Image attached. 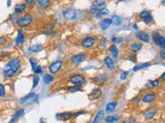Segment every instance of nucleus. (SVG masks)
<instances>
[{"instance_id":"nucleus-29","label":"nucleus","mask_w":165,"mask_h":123,"mask_svg":"<svg viewBox=\"0 0 165 123\" xmlns=\"http://www.w3.org/2000/svg\"><path fill=\"white\" fill-rule=\"evenodd\" d=\"M121 19H120L118 15H114L113 17H111V24H114L115 26H120L121 25Z\"/></svg>"},{"instance_id":"nucleus-5","label":"nucleus","mask_w":165,"mask_h":123,"mask_svg":"<svg viewBox=\"0 0 165 123\" xmlns=\"http://www.w3.org/2000/svg\"><path fill=\"white\" fill-rule=\"evenodd\" d=\"M105 8V2L104 0H95L93 4L91 5V13H97L99 10Z\"/></svg>"},{"instance_id":"nucleus-3","label":"nucleus","mask_w":165,"mask_h":123,"mask_svg":"<svg viewBox=\"0 0 165 123\" xmlns=\"http://www.w3.org/2000/svg\"><path fill=\"white\" fill-rule=\"evenodd\" d=\"M69 81L72 85H75V86H82L86 83V78L82 74H73L69 77Z\"/></svg>"},{"instance_id":"nucleus-14","label":"nucleus","mask_w":165,"mask_h":123,"mask_svg":"<svg viewBox=\"0 0 165 123\" xmlns=\"http://www.w3.org/2000/svg\"><path fill=\"white\" fill-rule=\"evenodd\" d=\"M24 42H25V35L23 34V31L21 30V29H19V30H18L17 39H16V44H17L18 46H21L24 44Z\"/></svg>"},{"instance_id":"nucleus-18","label":"nucleus","mask_w":165,"mask_h":123,"mask_svg":"<svg viewBox=\"0 0 165 123\" xmlns=\"http://www.w3.org/2000/svg\"><path fill=\"white\" fill-rule=\"evenodd\" d=\"M102 95V91L100 88H94L93 90L91 91V93H90L89 97L91 99H99L100 97H101Z\"/></svg>"},{"instance_id":"nucleus-49","label":"nucleus","mask_w":165,"mask_h":123,"mask_svg":"<svg viewBox=\"0 0 165 123\" xmlns=\"http://www.w3.org/2000/svg\"><path fill=\"white\" fill-rule=\"evenodd\" d=\"M160 56L162 60H165V48H162L160 51Z\"/></svg>"},{"instance_id":"nucleus-1","label":"nucleus","mask_w":165,"mask_h":123,"mask_svg":"<svg viewBox=\"0 0 165 123\" xmlns=\"http://www.w3.org/2000/svg\"><path fill=\"white\" fill-rule=\"evenodd\" d=\"M21 68V60L18 56H13L8 60V63L5 65L4 69H3V76L5 78H11L13 76L16 75L18 71Z\"/></svg>"},{"instance_id":"nucleus-30","label":"nucleus","mask_w":165,"mask_h":123,"mask_svg":"<svg viewBox=\"0 0 165 123\" xmlns=\"http://www.w3.org/2000/svg\"><path fill=\"white\" fill-rule=\"evenodd\" d=\"M159 37H160V34L158 32H153L152 33V39H153V42H154L156 45H158V42H159Z\"/></svg>"},{"instance_id":"nucleus-31","label":"nucleus","mask_w":165,"mask_h":123,"mask_svg":"<svg viewBox=\"0 0 165 123\" xmlns=\"http://www.w3.org/2000/svg\"><path fill=\"white\" fill-rule=\"evenodd\" d=\"M119 119V116H107L106 118L104 119V121L106 123H111V122H116Z\"/></svg>"},{"instance_id":"nucleus-25","label":"nucleus","mask_w":165,"mask_h":123,"mask_svg":"<svg viewBox=\"0 0 165 123\" xmlns=\"http://www.w3.org/2000/svg\"><path fill=\"white\" fill-rule=\"evenodd\" d=\"M109 51L111 52V54H113V58H117L118 56H119V49H118V47L116 46V44H111V46L109 47Z\"/></svg>"},{"instance_id":"nucleus-53","label":"nucleus","mask_w":165,"mask_h":123,"mask_svg":"<svg viewBox=\"0 0 165 123\" xmlns=\"http://www.w3.org/2000/svg\"><path fill=\"white\" fill-rule=\"evenodd\" d=\"M160 79H161V81H165V73H162V75H161Z\"/></svg>"},{"instance_id":"nucleus-26","label":"nucleus","mask_w":165,"mask_h":123,"mask_svg":"<svg viewBox=\"0 0 165 123\" xmlns=\"http://www.w3.org/2000/svg\"><path fill=\"white\" fill-rule=\"evenodd\" d=\"M54 79H55V77H54V75H53L52 73H49V74H46V75L44 76V82L46 83L47 85H49V84H51L53 81H54Z\"/></svg>"},{"instance_id":"nucleus-12","label":"nucleus","mask_w":165,"mask_h":123,"mask_svg":"<svg viewBox=\"0 0 165 123\" xmlns=\"http://www.w3.org/2000/svg\"><path fill=\"white\" fill-rule=\"evenodd\" d=\"M107 78L109 77H107L106 74H101V75L96 76V77L93 79V82L96 85H101V84H103L104 82L107 81Z\"/></svg>"},{"instance_id":"nucleus-15","label":"nucleus","mask_w":165,"mask_h":123,"mask_svg":"<svg viewBox=\"0 0 165 123\" xmlns=\"http://www.w3.org/2000/svg\"><path fill=\"white\" fill-rule=\"evenodd\" d=\"M42 29H44V34L49 35V36H50V35H52L53 33L56 31V27H55L53 24H50V23H49V24H47Z\"/></svg>"},{"instance_id":"nucleus-52","label":"nucleus","mask_w":165,"mask_h":123,"mask_svg":"<svg viewBox=\"0 0 165 123\" xmlns=\"http://www.w3.org/2000/svg\"><path fill=\"white\" fill-rule=\"evenodd\" d=\"M84 113H85V112H84V111H80V112H78V113H75V114H73V116H74V117H78V115L84 114Z\"/></svg>"},{"instance_id":"nucleus-24","label":"nucleus","mask_w":165,"mask_h":123,"mask_svg":"<svg viewBox=\"0 0 165 123\" xmlns=\"http://www.w3.org/2000/svg\"><path fill=\"white\" fill-rule=\"evenodd\" d=\"M42 49H44L42 44H34V45H31L30 47L28 48V50L30 52H39Z\"/></svg>"},{"instance_id":"nucleus-47","label":"nucleus","mask_w":165,"mask_h":123,"mask_svg":"<svg viewBox=\"0 0 165 123\" xmlns=\"http://www.w3.org/2000/svg\"><path fill=\"white\" fill-rule=\"evenodd\" d=\"M25 1H26V4L33 5V4H35V3H36L37 0H25Z\"/></svg>"},{"instance_id":"nucleus-16","label":"nucleus","mask_w":165,"mask_h":123,"mask_svg":"<svg viewBox=\"0 0 165 123\" xmlns=\"http://www.w3.org/2000/svg\"><path fill=\"white\" fill-rule=\"evenodd\" d=\"M36 2H37L38 7H40V8H42V9L49 8V7L51 6V4H52V1H51V0H37Z\"/></svg>"},{"instance_id":"nucleus-4","label":"nucleus","mask_w":165,"mask_h":123,"mask_svg":"<svg viewBox=\"0 0 165 123\" xmlns=\"http://www.w3.org/2000/svg\"><path fill=\"white\" fill-rule=\"evenodd\" d=\"M95 42H96L95 37H93V36H86L85 38L82 40L80 44H82V47L86 48V49H90V48L93 47V46L95 45Z\"/></svg>"},{"instance_id":"nucleus-37","label":"nucleus","mask_w":165,"mask_h":123,"mask_svg":"<svg viewBox=\"0 0 165 123\" xmlns=\"http://www.w3.org/2000/svg\"><path fill=\"white\" fill-rule=\"evenodd\" d=\"M67 90L69 91V92H76V91L80 90V88H78V86H75V85H73V86H68L67 87Z\"/></svg>"},{"instance_id":"nucleus-21","label":"nucleus","mask_w":165,"mask_h":123,"mask_svg":"<svg viewBox=\"0 0 165 123\" xmlns=\"http://www.w3.org/2000/svg\"><path fill=\"white\" fill-rule=\"evenodd\" d=\"M26 8H27V4H25V3H18L15 6V13H17V15L23 13L26 10Z\"/></svg>"},{"instance_id":"nucleus-22","label":"nucleus","mask_w":165,"mask_h":123,"mask_svg":"<svg viewBox=\"0 0 165 123\" xmlns=\"http://www.w3.org/2000/svg\"><path fill=\"white\" fill-rule=\"evenodd\" d=\"M117 106H118V103H117V101H111V103H109V104L106 105V108H105V112H107V113H113L114 111L116 110Z\"/></svg>"},{"instance_id":"nucleus-6","label":"nucleus","mask_w":165,"mask_h":123,"mask_svg":"<svg viewBox=\"0 0 165 123\" xmlns=\"http://www.w3.org/2000/svg\"><path fill=\"white\" fill-rule=\"evenodd\" d=\"M86 56H87V54H84V52L74 54V56H71V58H70V62H71L72 65H75V66L80 65V64H82V62L86 60Z\"/></svg>"},{"instance_id":"nucleus-38","label":"nucleus","mask_w":165,"mask_h":123,"mask_svg":"<svg viewBox=\"0 0 165 123\" xmlns=\"http://www.w3.org/2000/svg\"><path fill=\"white\" fill-rule=\"evenodd\" d=\"M105 43H106V38L105 37H102L101 40L99 41V45L101 48H104L105 47Z\"/></svg>"},{"instance_id":"nucleus-33","label":"nucleus","mask_w":165,"mask_h":123,"mask_svg":"<svg viewBox=\"0 0 165 123\" xmlns=\"http://www.w3.org/2000/svg\"><path fill=\"white\" fill-rule=\"evenodd\" d=\"M109 13V10L107 9H105V8H103V9H101V10H99L98 11L97 13H95V15H96V17H101L102 15H107Z\"/></svg>"},{"instance_id":"nucleus-27","label":"nucleus","mask_w":165,"mask_h":123,"mask_svg":"<svg viewBox=\"0 0 165 123\" xmlns=\"http://www.w3.org/2000/svg\"><path fill=\"white\" fill-rule=\"evenodd\" d=\"M104 114H105V111L100 110L99 112L97 113V115L95 116V118H94L93 123H97V122H99L100 120H102V119H103V117H104Z\"/></svg>"},{"instance_id":"nucleus-41","label":"nucleus","mask_w":165,"mask_h":123,"mask_svg":"<svg viewBox=\"0 0 165 123\" xmlns=\"http://www.w3.org/2000/svg\"><path fill=\"white\" fill-rule=\"evenodd\" d=\"M149 83L152 84V87H157L159 84H160V80L156 79V80H154V81H149Z\"/></svg>"},{"instance_id":"nucleus-36","label":"nucleus","mask_w":165,"mask_h":123,"mask_svg":"<svg viewBox=\"0 0 165 123\" xmlns=\"http://www.w3.org/2000/svg\"><path fill=\"white\" fill-rule=\"evenodd\" d=\"M142 21H143V22H145V23H146V24H149V23H151V22H152V21H153V17H152V15H151V13H150V15H147L146 17H143Z\"/></svg>"},{"instance_id":"nucleus-2","label":"nucleus","mask_w":165,"mask_h":123,"mask_svg":"<svg viewBox=\"0 0 165 123\" xmlns=\"http://www.w3.org/2000/svg\"><path fill=\"white\" fill-rule=\"evenodd\" d=\"M33 22V17L30 15V13H25L21 17L17 19V25L20 27V28H27L29 27Z\"/></svg>"},{"instance_id":"nucleus-10","label":"nucleus","mask_w":165,"mask_h":123,"mask_svg":"<svg viewBox=\"0 0 165 123\" xmlns=\"http://www.w3.org/2000/svg\"><path fill=\"white\" fill-rule=\"evenodd\" d=\"M156 113H157L156 108H150V109H148V110L145 111V113H143V117H145L146 120H151V119H153L155 117Z\"/></svg>"},{"instance_id":"nucleus-45","label":"nucleus","mask_w":165,"mask_h":123,"mask_svg":"<svg viewBox=\"0 0 165 123\" xmlns=\"http://www.w3.org/2000/svg\"><path fill=\"white\" fill-rule=\"evenodd\" d=\"M7 42V39L5 38L4 36H0V45H2V44L6 43Z\"/></svg>"},{"instance_id":"nucleus-32","label":"nucleus","mask_w":165,"mask_h":123,"mask_svg":"<svg viewBox=\"0 0 165 123\" xmlns=\"http://www.w3.org/2000/svg\"><path fill=\"white\" fill-rule=\"evenodd\" d=\"M36 97V95H35L34 92H31V93H29L28 95H26V97H24L23 99H21V101H29V99H34V97Z\"/></svg>"},{"instance_id":"nucleus-34","label":"nucleus","mask_w":165,"mask_h":123,"mask_svg":"<svg viewBox=\"0 0 165 123\" xmlns=\"http://www.w3.org/2000/svg\"><path fill=\"white\" fill-rule=\"evenodd\" d=\"M158 45L160 46L161 48H165V38L163 36L159 37V42H158Z\"/></svg>"},{"instance_id":"nucleus-28","label":"nucleus","mask_w":165,"mask_h":123,"mask_svg":"<svg viewBox=\"0 0 165 123\" xmlns=\"http://www.w3.org/2000/svg\"><path fill=\"white\" fill-rule=\"evenodd\" d=\"M151 66V63H143V64H139V65L135 66L134 68H133V71L136 72L138 71V70H141V69H145V68H148Z\"/></svg>"},{"instance_id":"nucleus-50","label":"nucleus","mask_w":165,"mask_h":123,"mask_svg":"<svg viewBox=\"0 0 165 123\" xmlns=\"http://www.w3.org/2000/svg\"><path fill=\"white\" fill-rule=\"evenodd\" d=\"M9 56V52H0V58H6Z\"/></svg>"},{"instance_id":"nucleus-17","label":"nucleus","mask_w":165,"mask_h":123,"mask_svg":"<svg viewBox=\"0 0 165 123\" xmlns=\"http://www.w3.org/2000/svg\"><path fill=\"white\" fill-rule=\"evenodd\" d=\"M24 114H25V110H24V109H19V110L16 112V114L13 116V118H11V123L18 121L20 118H21V117L24 116Z\"/></svg>"},{"instance_id":"nucleus-44","label":"nucleus","mask_w":165,"mask_h":123,"mask_svg":"<svg viewBox=\"0 0 165 123\" xmlns=\"http://www.w3.org/2000/svg\"><path fill=\"white\" fill-rule=\"evenodd\" d=\"M30 64H31V67H32V70H34L35 68H36V66H37V63H36V60H33V58H30Z\"/></svg>"},{"instance_id":"nucleus-9","label":"nucleus","mask_w":165,"mask_h":123,"mask_svg":"<svg viewBox=\"0 0 165 123\" xmlns=\"http://www.w3.org/2000/svg\"><path fill=\"white\" fill-rule=\"evenodd\" d=\"M73 117V113L71 112H63V113H58L56 114V119L60 121H68Z\"/></svg>"},{"instance_id":"nucleus-48","label":"nucleus","mask_w":165,"mask_h":123,"mask_svg":"<svg viewBox=\"0 0 165 123\" xmlns=\"http://www.w3.org/2000/svg\"><path fill=\"white\" fill-rule=\"evenodd\" d=\"M127 75H128V72H122L121 73V79L122 80H125L127 77Z\"/></svg>"},{"instance_id":"nucleus-55","label":"nucleus","mask_w":165,"mask_h":123,"mask_svg":"<svg viewBox=\"0 0 165 123\" xmlns=\"http://www.w3.org/2000/svg\"><path fill=\"white\" fill-rule=\"evenodd\" d=\"M133 28H134V29H137V25H133Z\"/></svg>"},{"instance_id":"nucleus-7","label":"nucleus","mask_w":165,"mask_h":123,"mask_svg":"<svg viewBox=\"0 0 165 123\" xmlns=\"http://www.w3.org/2000/svg\"><path fill=\"white\" fill-rule=\"evenodd\" d=\"M61 67H62V60H55L54 63H52L50 66H49V71L50 73L55 74V73H58L60 71Z\"/></svg>"},{"instance_id":"nucleus-43","label":"nucleus","mask_w":165,"mask_h":123,"mask_svg":"<svg viewBox=\"0 0 165 123\" xmlns=\"http://www.w3.org/2000/svg\"><path fill=\"white\" fill-rule=\"evenodd\" d=\"M139 101H140V97H134V99H131L130 103H131V104H133V105H136L137 103H139Z\"/></svg>"},{"instance_id":"nucleus-13","label":"nucleus","mask_w":165,"mask_h":123,"mask_svg":"<svg viewBox=\"0 0 165 123\" xmlns=\"http://www.w3.org/2000/svg\"><path fill=\"white\" fill-rule=\"evenodd\" d=\"M136 38L138 39V40L142 41V42H149L151 37L147 32H143V31H138V32L136 33Z\"/></svg>"},{"instance_id":"nucleus-35","label":"nucleus","mask_w":165,"mask_h":123,"mask_svg":"<svg viewBox=\"0 0 165 123\" xmlns=\"http://www.w3.org/2000/svg\"><path fill=\"white\" fill-rule=\"evenodd\" d=\"M38 82H39V77L37 76V74H35L34 77H33V88H35V87L37 86V84H38Z\"/></svg>"},{"instance_id":"nucleus-40","label":"nucleus","mask_w":165,"mask_h":123,"mask_svg":"<svg viewBox=\"0 0 165 123\" xmlns=\"http://www.w3.org/2000/svg\"><path fill=\"white\" fill-rule=\"evenodd\" d=\"M151 13V11H149V10H143V11H141L140 13H139V17L140 19H143V17H146L147 15H149Z\"/></svg>"},{"instance_id":"nucleus-23","label":"nucleus","mask_w":165,"mask_h":123,"mask_svg":"<svg viewBox=\"0 0 165 123\" xmlns=\"http://www.w3.org/2000/svg\"><path fill=\"white\" fill-rule=\"evenodd\" d=\"M142 48V44L140 42H133L130 45V50L132 52H138Z\"/></svg>"},{"instance_id":"nucleus-46","label":"nucleus","mask_w":165,"mask_h":123,"mask_svg":"<svg viewBox=\"0 0 165 123\" xmlns=\"http://www.w3.org/2000/svg\"><path fill=\"white\" fill-rule=\"evenodd\" d=\"M111 40L114 41V42H116V43H121L122 41H123V39L122 38H118V37H113V38H111Z\"/></svg>"},{"instance_id":"nucleus-19","label":"nucleus","mask_w":165,"mask_h":123,"mask_svg":"<svg viewBox=\"0 0 165 123\" xmlns=\"http://www.w3.org/2000/svg\"><path fill=\"white\" fill-rule=\"evenodd\" d=\"M111 25V19H103L101 22L99 23V27L102 30H106Z\"/></svg>"},{"instance_id":"nucleus-39","label":"nucleus","mask_w":165,"mask_h":123,"mask_svg":"<svg viewBox=\"0 0 165 123\" xmlns=\"http://www.w3.org/2000/svg\"><path fill=\"white\" fill-rule=\"evenodd\" d=\"M5 97V88H4V85L0 84V97Z\"/></svg>"},{"instance_id":"nucleus-8","label":"nucleus","mask_w":165,"mask_h":123,"mask_svg":"<svg viewBox=\"0 0 165 123\" xmlns=\"http://www.w3.org/2000/svg\"><path fill=\"white\" fill-rule=\"evenodd\" d=\"M62 15H63V17H65L66 19H68V21H73L76 17V10L74 8H67V9H65V10H63Z\"/></svg>"},{"instance_id":"nucleus-51","label":"nucleus","mask_w":165,"mask_h":123,"mask_svg":"<svg viewBox=\"0 0 165 123\" xmlns=\"http://www.w3.org/2000/svg\"><path fill=\"white\" fill-rule=\"evenodd\" d=\"M129 60H132L133 63H135V62H136V56H135V54H133V56H131L130 58H129Z\"/></svg>"},{"instance_id":"nucleus-20","label":"nucleus","mask_w":165,"mask_h":123,"mask_svg":"<svg viewBox=\"0 0 165 123\" xmlns=\"http://www.w3.org/2000/svg\"><path fill=\"white\" fill-rule=\"evenodd\" d=\"M103 62H104V65L107 67V69H109L111 71H113L115 69V63H114V60L109 56H105Z\"/></svg>"},{"instance_id":"nucleus-54","label":"nucleus","mask_w":165,"mask_h":123,"mask_svg":"<svg viewBox=\"0 0 165 123\" xmlns=\"http://www.w3.org/2000/svg\"><path fill=\"white\" fill-rule=\"evenodd\" d=\"M9 5H11V0H8V1H7V6H9Z\"/></svg>"},{"instance_id":"nucleus-11","label":"nucleus","mask_w":165,"mask_h":123,"mask_svg":"<svg viewBox=\"0 0 165 123\" xmlns=\"http://www.w3.org/2000/svg\"><path fill=\"white\" fill-rule=\"evenodd\" d=\"M156 99V93L154 92H148L143 95L142 97V101L145 104H151Z\"/></svg>"},{"instance_id":"nucleus-42","label":"nucleus","mask_w":165,"mask_h":123,"mask_svg":"<svg viewBox=\"0 0 165 123\" xmlns=\"http://www.w3.org/2000/svg\"><path fill=\"white\" fill-rule=\"evenodd\" d=\"M42 71H44V70H42V67H40V66H38V65H37L36 68L33 70V72H34L35 74H40V73H42Z\"/></svg>"}]
</instances>
